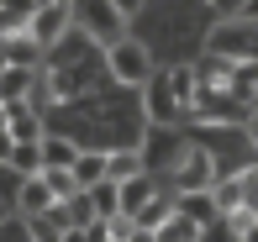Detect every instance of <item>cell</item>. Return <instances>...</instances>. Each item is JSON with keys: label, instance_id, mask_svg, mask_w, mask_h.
Here are the masks:
<instances>
[{"label": "cell", "instance_id": "cell-1", "mask_svg": "<svg viewBox=\"0 0 258 242\" xmlns=\"http://www.w3.org/2000/svg\"><path fill=\"white\" fill-rule=\"evenodd\" d=\"M143 95H148V106H153V116L169 126V121H179V116H190V111H195V95H201V74H195L190 63L158 68V74H153V85H148Z\"/></svg>", "mask_w": 258, "mask_h": 242}, {"label": "cell", "instance_id": "cell-2", "mask_svg": "<svg viewBox=\"0 0 258 242\" xmlns=\"http://www.w3.org/2000/svg\"><path fill=\"white\" fill-rule=\"evenodd\" d=\"M105 74H111L121 90H137V95H143V90L153 85V74H158L153 48H148L143 37H132V32H126L121 42H111V48H105Z\"/></svg>", "mask_w": 258, "mask_h": 242}, {"label": "cell", "instance_id": "cell-3", "mask_svg": "<svg viewBox=\"0 0 258 242\" xmlns=\"http://www.w3.org/2000/svg\"><path fill=\"white\" fill-rule=\"evenodd\" d=\"M69 6H74V32L79 37L100 42V48L126 37V16L116 11V0H69Z\"/></svg>", "mask_w": 258, "mask_h": 242}, {"label": "cell", "instance_id": "cell-4", "mask_svg": "<svg viewBox=\"0 0 258 242\" xmlns=\"http://www.w3.org/2000/svg\"><path fill=\"white\" fill-rule=\"evenodd\" d=\"M211 53H216V58L253 63V68H258V21H248V16L216 21V32H211Z\"/></svg>", "mask_w": 258, "mask_h": 242}, {"label": "cell", "instance_id": "cell-5", "mask_svg": "<svg viewBox=\"0 0 258 242\" xmlns=\"http://www.w3.org/2000/svg\"><path fill=\"white\" fill-rule=\"evenodd\" d=\"M27 32L53 53L63 37H74V6H69V0H37V11H32Z\"/></svg>", "mask_w": 258, "mask_h": 242}, {"label": "cell", "instance_id": "cell-6", "mask_svg": "<svg viewBox=\"0 0 258 242\" xmlns=\"http://www.w3.org/2000/svg\"><path fill=\"white\" fill-rule=\"evenodd\" d=\"M216 179H221V164H216L211 147H184V153H179V164H174V195H184V190H216Z\"/></svg>", "mask_w": 258, "mask_h": 242}, {"label": "cell", "instance_id": "cell-7", "mask_svg": "<svg viewBox=\"0 0 258 242\" xmlns=\"http://www.w3.org/2000/svg\"><path fill=\"white\" fill-rule=\"evenodd\" d=\"M0 126L11 132V142H42V137H48V126H42V116H37L32 100H11V106H0Z\"/></svg>", "mask_w": 258, "mask_h": 242}, {"label": "cell", "instance_id": "cell-8", "mask_svg": "<svg viewBox=\"0 0 258 242\" xmlns=\"http://www.w3.org/2000/svg\"><path fill=\"white\" fill-rule=\"evenodd\" d=\"M0 48H6L11 68H42V58H48V48H42L32 32H11V37H0Z\"/></svg>", "mask_w": 258, "mask_h": 242}, {"label": "cell", "instance_id": "cell-9", "mask_svg": "<svg viewBox=\"0 0 258 242\" xmlns=\"http://www.w3.org/2000/svg\"><path fill=\"white\" fill-rule=\"evenodd\" d=\"M158 200H163V195H158L153 174H137V179L121 184V216H132V221H143V211H148V205H158Z\"/></svg>", "mask_w": 258, "mask_h": 242}, {"label": "cell", "instance_id": "cell-10", "mask_svg": "<svg viewBox=\"0 0 258 242\" xmlns=\"http://www.w3.org/2000/svg\"><path fill=\"white\" fill-rule=\"evenodd\" d=\"M174 205H179L190 221H201L206 232L221 221V205H216V190H184V195H174Z\"/></svg>", "mask_w": 258, "mask_h": 242}, {"label": "cell", "instance_id": "cell-11", "mask_svg": "<svg viewBox=\"0 0 258 242\" xmlns=\"http://www.w3.org/2000/svg\"><path fill=\"white\" fill-rule=\"evenodd\" d=\"M37 79H42V68H0V106H11V100H32L37 95Z\"/></svg>", "mask_w": 258, "mask_h": 242}, {"label": "cell", "instance_id": "cell-12", "mask_svg": "<svg viewBox=\"0 0 258 242\" xmlns=\"http://www.w3.org/2000/svg\"><path fill=\"white\" fill-rule=\"evenodd\" d=\"M74 179H79V190L105 184V179H111V147H85L79 164H74Z\"/></svg>", "mask_w": 258, "mask_h": 242}, {"label": "cell", "instance_id": "cell-13", "mask_svg": "<svg viewBox=\"0 0 258 242\" xmlns=\"http://www.w3.org/2000/svg\"><path fill=\"white\" fill-rule=\"evenodd\" d=\"M53 190H48V179H42V174H27V179H21V190H16V211L21 216H42V211H53Z\"/></svg>", "mask_w": 258, "mask_h": 242}, {"label": "cell", "instance_id": "cell-14", "mask_svg": "<svg viewBox=\"0 0 258 242\" xmlns=\"http://www.w3.org/2000/svg\"><path fill=\"white\" fill-rule=\"evenodd\" d=\"M158 242H206V226H201V221H190V216L174 205V211L158 221Z\"/></svg>", "mask_w": 258, "mask_h": 242}, {"label": "cell", "instance_id": "cell-15", "mask_svg": "<svg viewBox=\"0 0 258 242\" xmlns=\"http://www.w3.org/2000/svg\"><path fill=\"white\" fill-rule=\"evenodd\" d=\"M79 153H85V147H79L69 132H48V137H42V158H48V169H74Z\"/></svg>", "mask_w": 258, "mask_h": 242}, {"label": "cell", "instance_id": "cell-16", "mask_svg": "<svg viewBox=\"0 0 258 242\" xmlns=\"http://www.w3.org/2000/svg\"><path fill=\"white\" fill-rule=\"evenodd\" d=\"M27 232H32V242H63L69 237V221H63V211H42V216H27Z\"/></svg>", "mask_w": 258, "mask_h": 242}, {"label": "cell", "instance_id": "cell-17", "mask_svg": "<svg viewBox=\"0 0 258 242\" xmlns=\"http://www.w3.org/2000/svg\"><path fill=\"white\" fill-rule=\"evenodd\" d=\"M137 174H148L143 147H111V179L126 184V179H137Z\"/></svg>", "mask_w": 258, "mask_h": 242}, {"label": "cell", "instance_id": "cell-18", "mask_svg": "<svg viewBox=\"0 0 258 242\" xmlns=\"http://www.w3.org/2000/svg\"><path fill=\"white\" fill-rule=\"evenodd\" d=\"M11 174H21V179H27V174H42V169H48V158H42V142H16V147H11Z\"/></svg>", "mask_w": 258, "mask_h": 242}, {"label": "cell", "instance_id": "cell-19", "mask_svg": "<svg viewBox=\"0 0 258 242\" xmlns=\"http://www.w3.org/2000/svg\"><path fill=\"white\" fill-rule=\"evenodd\" d=\"M42 179H48V190H53L58 205L74 200V195H85V190H79V179H74V169H42Z\"/></svg>", "mask_w": 258, "mask_h": 242}, {"label": "cell", "instance_id": "cell-20", "mask_svg": "<svg viewBox=\"0 0 258 242\" xmlns=\"http://www.w3.org/2000/svg\"><path fill=\"white\" fill-rule=\"evenodd\" d=\"M206 6L216 11L221 21H227V16H242V6H248V0H206Z\"/></svg>", "mask_w": 258, "mask_h": 242}, {"label": "cell", "instance_id": "cell-21", "mask_svg": "<svg viewBox=\"0 0 258 242\" xmlns=\"http://www.w3.org/2000/svg\"><path fill=\"white\" fill-rule=\"evenodd\" d=\"M126 242H158V226H143V221H132V232H126Z\"/></svg>", "mask_w": 258, "mask_h": 242}, {"label": "cell", "instance_id": "cell-22", "mask_svg": "<svg viewBox=\"0 0 258 242\" xmlns=\"http://www.w3.org/2000/svg\"><path fill=\"white\" fill-rule=\"evenodd\" d=\"M116 11L132 21V16H143V11H148V0H116Z\"/></svg>", "mask_w": 258, "mask_h": 242}, {"label": "cell", "instance_id": "cell-23", "mask_svg": "<svg viewBox=\"0 0 258 242\" xmlns=\"http://www.w3.org/2000/svg\"><path fill=\"white\" fill-rule=\"evenodd\" d=\"M237 242H258V216H253V221H248V226L237 232Z\"/></svg>", "mask_w": 258, "mask_h": 242}, {"label": "cell", "instance_id": "cell-24", "mask_svg": "<svg viewBox=\"0 0 258 242\" xmlns=\"http://www.w3.org/2000/svg\"><path fill=\"white\" fill-rule=\"evenodd\" d=\"M242 16H248V21H258V0H248V6H242Z\"/></svg>", "mask_w": 258, "mask_h": 242}, {"label": "cell", "instance_id": "cell-25", "mask_svg": "<svg viewBox=\"0 0 258 242\" xmlns=\"http://www.w3.org/2000/svg\"><path fill=\"white\" fill-rule=\"evenodd\" d=\"M0 6H11V0H0Z\"/></svg>", "mask_w": 258, "mask_h": 242}]
</instances>
